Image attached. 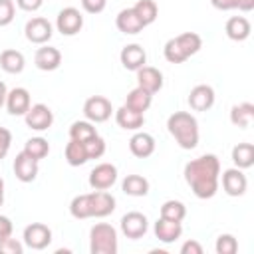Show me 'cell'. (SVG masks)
<instances>
[{
	"label": "cell",
	"mask_w": 254,
	"mask_h": 254,
	"mask_svg": "<svg viewBox=\"0 0 254 254\" xmlns=\"http://www.w3.org/2000/svg\"><path fill=\"white\" fill-rule=\"evenodd\" d=\"M185 181L196 198H212L218 190L220 161L216 155H200L185 165Z\"/></svg>",
	"instance_id": "1"
},
{
	"label": "cell",
	"mask_w": 254,
	"mask_h": 254,
	"mask_svg": "<svg viewBox=\"0 0 254 254\" xmlns=\"http://www.w3.org/2000/svg\"><path fill=\"white\" fill-rule=\"evenodd\" d=\"M167 129L181 149H194L198 145V121L189 111H175L167 119Z\"/></svg>",
	"instance_id": "2"
},
{
	"label": "cell",
	"mask_w": 254,
	"mask_h": 254,
	"mask_svg": "<svg viewBox=\"0 0 254 254\" xmlns=\"http://www.w3.org/2000/svg\"><path fill=\"white\" fill-rule=\"evenodd\" d=\"M202 48V38L196 32H183L171 40H167L163 54L169 64H183L190 56H194Z\"/></svg>",
	"instance_id": "3"
},
{
	"label": "cell",
	"mask_w": 254,
	"mask_h": 254,
	"mask_svg": "<svg viewBox=\"0 0 254 254\" xmlns=\"http://www.w3.org/2000/svg\"><path fill=\"white\" fill-rule=\"evenodd\" d=\"M117 230L107 222H97L89 230V252L91 254H117Z\"/></svg>",
	"instance_id": "4"
},
{
	"label": "cell",
	"mask_w": 254,
	"mask_h": 254,
	"mask_svg": "<svg viewBox=\"0 0 254 254\" xmlns=\"http://www.w3.org/2000/svg\"><path fill=\"white\" fill-rule=\"evenodd\" d=\"M111 113H113L111 101L103 95H91L83 103V115L91 123H103L111 117Z\"/></svg>",
	"instance_id": "5"
},
{
	"label": "cell",
	"mask_w": 254,
	"mask_h": 254,
	"mask_svg": "<svg viewBox=\"0 0 254 254\" xmlns=\"http://www.w3.org/2000/svg\"><path fill=\"white\" fill-rule=\"evenodd\" d=\"M56 28L64 36H75L83 28V16H81V12L77 8H73V6L62 8L58 12V18H56Z\"/></svg>",
	"instance_id": "6"
},
{
	"label": "cell",
	"mask_w": 254,
	"mask_h": 254,
	"mask_svg": "<svg viewBox=\"0 0 254 254\" xmlns=\"http://www.w3.org/2000/svg\"><path fill=\"white\" fill-rule=\"evenodd\" d=\"M24 34H26V40L32 42V44H38V46H44L50 42L52 34H54V28L52 24L42 18V16H36V18H30L24 26Z\"/></svg>",
	"instance_id": "7"
},
{
	"label": "cell",
	"mask_w": 254,
	"mask_h": 254,
	"mask_svg": "<svg viewBox=\"0 0 254 254\" xmlns=\"http://www.w3.org/2000/svg\"><path fill=\"white\" fill-rule=\"evenodd\" d=\"M52 242V230L44 222H32L24 228V244L32 250H44Z\"/></svg>",
	"instance_id": "8"
},
{
	"label": "cell",
	"mask_w": 254,
	"mask_h": 254,
	"mask_svg": "<svg viewBox=\"0 0 254 254\" xmlns=\"http://www.w3.org/2000/svg\"><path fill=\"white\" fill-rule=\"evenodd\" d=\"M117 181V167L111 163H99L89 173V187L93 190H107Z\"/></svg>",
	"instance_id": "9"
},
{
	"label": "cell",
	"mask_w": 254,
	"mask_h": 254,
	"mask_svg": "<svg viewBox=\"0 0 254 254\" xmlns=\"http://www.w3.org/2000/svg\"><path fill=\"white\" fill-rule=\"evenodd\" d=\"M24 119H26V125L30 129H34V131H46L54 123V113H52V109L48 105L36 103V105H30V109L24 115Z\"/></svg>",
	"instance_id": "10"
},
{
	"label": "cell",
	"mask_w": 254,
	"mask_h": 254,
	"mask_svg": "<svg viewBox=\"0 0 254 254\" xmlns=\"http://www.w3.org/2000/svg\"><path fill=\"white\" fill-rule=\"evenodd\" d=\"M147 228H149V220L143 212L131 210V212L123 214V218H121V232L131 240L141 238L147 232Z\"/></svg>",
	"instance_id": "11"
},
{
	"label": "cell",
	"mask_w": 254,
	"mask_h": 254,
	"mask_svg": "<svg viewBox=\"0 0 254 254\" xmlns=\"http://www.w3.org/2000/svg\"><path fill=\"white\" fill-rule=\"evenodd\" d=\"M222 189L228 196H242L248 189V179L242 173V169L232 167L222 173Z\"/></svg>",
	"instance_id": "12"
},
{
	"label": "cell",
	"mask_w": 254,
	"mask_h": 254,
	"mask_svg": "<svg viewBox=\"0 0 254 254\" xmlns=\"http://www.w3.org/2000/svg\"><path fill=\"white\" fill-rule=\"evenodd\" d=\"M189 105L192 111H208L214 105V89L206 83L194 85L189 93Z\"/></svg>",
	"instance_id": "13"
},
{
	"label": "cell",
	"mask_w": 254,
	"mask_h": 254,
	"mask_svg": "<svg viewBox=\"0 0 254 254\" xmlns=\"http://www.w3.org/2000/svg\"><path fill=\"white\" fill-rule=\"evenodd\" d=\"M34 64H36V67L42 69V71H54V69H58L60 64H62V52H60L58 48H54V46H46V44H44L42 48L36 50Z\"/></svg>",
	"instance_id": "14"
},
{
	"label": "cell",
	"mask_w": 254,
	"mask_h": 254,
	"mask_svg": "<svg viewBox=\"0 0 254 254\" xmlns=\"http://www.w3.org/2000/svg\"><path fill=\"white\" fill-rule=\"evenodd\" d=\"M30 105H32V99H30V91L26 87H14L8 91L6 109L10 115H26Z\"/></svg>",
	"instance_id": "15"
},
{
	"label": "cell",
	"mask_w": 254,
	"mask_h": 254,
	"mask_svg": "<svg viewBox=\"0 0 254 254\" xmlns=\"http://www.w3.org/2000/svg\"><path fill=\"white\" fill-rule=\"evenodd\" d=\"M14 175L22 183H32L38 177V161L32 159L28 153L20 151L14 159Z\"/></svg>",
	"instance_id": "16"
},
{
	"label": "cell",
	"mask_w": 254,
	"mask_h": 254,
	"mask_svg": "<svg viewBox=\"0 0 254 254\" xmlns=\"http://www.w3.org/2000/svg\"><path fill=\"white\" fill-rule=\"evenodd\" d=\"M119 60H121V64H123L125 69L137 71L139 67H143L147 64V54H145L143 46H139V44H127L121 50Z\"/></svg>",
	"instance_id": "17"
},
{
	"label": "cell",
	"mask_w": 254,
	"mask_h": 254,
	"mask_svg": "<svg viewBox=\"0 0 254 254\" xmlns=\"http://www.w3.org/2000/svg\"><path fill=\"white\" fill-rule=\"evenodd\" d=\"M137 85L149 93H157L163 87V73L153 65H143L137 69Z\"/></svg>",
	"instance_id": "18"
},
{
	"label": "cell",
	"mask_w": 254,
	"mask_h": 254,
	"mask_svg": "<svg viewBox=\"0 0 254 254\" xmlns=\"http://www.w3.org/2000/svg\"><path fill=\"white\" fill-rule=\"evenodd\" d=\"M115 210V196L107 190H93L91 192V216L103 218Z\"/></svg>",
	"instance_id": "19"
},
{
	"label": "cell",
	"mask_w": 254,
	"mask_h": 254,
	"mask_svg": "<svg viewBox=\"0 0 254 254\" xmlns=\"http://www.w3.org/2000/svg\"><path fill=\"white\" fill-rule=\"evenodd\" d=\"M153 230H155V236H157L161 242H165V244L175 242V240L181 238V234H183L181 222H175V220H169V218H163V216L157 218Z\"/></svg>",
	"instance_id": "20"
},
{
	"label": "cell",
	"mask_w": 254,
	"mask_h": 254,
	"mask_svg": "<svg viewBox=\"0 0 254 254\" xmlns=\"http://www.w3.org/2000/svg\"><path fill=\"white\" fill-rule=\"evenodd\" d=\"M115 121L125 131H139L145 123V115L139 113V111L129 109L127 105H121L119 109H115Z\"/></svg>",
	"instance_id": "21"
},
{
	"label": "cell",
	"mask_w": 254,
	"mask_h": 254,
	"mask_svg": "<svg viewBox=\"0 0 254 254\" xmlns=\"http://www.w3.org/2000/svg\"><path fill=\"white\" fill-rule=\"evenodd\" d=\"M129 151L139 157V159H147L155 153V139L153 135L145 133V131H137L131 139H129Z\"/></svg>",
	"instance_id": "22"
},
{
	"label": "cell",
	"mask_w": 254,
	"mask_h": 254,
	"mask_svg": "<svg viewBox=\"0 0 254 254\" xmlns=\"http://www.w3.org/2000/svg\"><path fill=\"white\" fill-rule=\"evenodd\" d=\"M115 26H117L119 32L129 34V36L139 34V32L145 28V26L141 24V20L137 18V14H135L133 8H123V10L117 14V18H115Z\"/></svg>",
	"instance_id": "23"
},
{
	"label": "cell",
	"mask_w": 254,
	"mask_h": 254,
	"mask_svg": "<svg viewBox=\"0 0 254 254\" xmlns=\"http://www.w3.org/2000/svg\"><path fill=\"white\" fill-rule=\"evenodd\" d=\"M224 32H226V36H228L230 40H234V42H244V40L250 36L252 26H250L248 18H244V16H232V18L226 20Z\"/></svg>",
	"instance_id": "24"
},
{
	"label": "cell",
	"mask_w": 254,
	"mask_h": 254,
	"mask_svg": "<svg viewBox=\"0 0 254 254\" xmlns=\"http://www.w3.org/2000/svg\"><path fill=\"white\" fill-rule=\"evenodd\" d=\"M151 103H153V93H149L147 89H143V87L137 85L135 89H131V91L127 93L123 105H127V107L133 109V111L145 113V111L151 107Z\"/></svg>",
	"instance_id": "25"
},
{
	"label": "cell",
	"mask_w": 254,
	"mask_h": 254,
	"mask_svg": "<svg viewBox=\"0 0 254 254\" xmlns=\"http://www.w3.org/2000/svg\"><path fill=\"white\" fill-rule=\"evenodd\" d=\"M252 119H254V105L250 101H242V103L232 105V109H230L232 125H236L240 129H246V127H250Z\"/></svg>",
	"instance_id": "26"
},
{
	"label": "cell",
	"mask_w": 254,
	"mask_h": 254,
	"mask_svg": "<svg viewBox=\"0 0 254 254\" xmlns=\"http://www.w3.org/2000/svg\"><path fill=\"white\" fill-rule=\"evenodd\" d=\"M24 65H26V60H24L22 52H18V50H4L0 54V67L6 73H20V71H24Z\"/></svg>",
	"instance_id": "27"
},
{
	"label": "cell",
	"mask_w": 254,
	"mask_h": 254,
	"mask_svg": "<svg viewBox=\"0 0 254 254\" xmlns=\"http://www.w3.org/2000/svg\"><path fill=\"white\" fill-rule=\"evenodd\" d=\"M64 155H65L67 165H71V167H81V165H85L89 161L87 151H85V145L81 141H75V139H69V143L65 145Z\"/></svg>",
	"instance_id": "28"
},
{
	"label": "cell",
	"mask_w": 254,
	"mask_h": 254,
	"mask_svg": "<svg viewBox=\"0 0 254 254\" xmlns=\"http://www.w3.org/2000/svg\"><path fill=\"white\" fill-rule=\"evenodd\" d=\"M232 163L238 169H250L254 165V145L252 143H238L232 149Z\"/></svg>",
	"instance_id": "29"
},
{
	"label": "cell",
	"mask_w": 254,
	"mask_h": 254,
	"mask_svg": "<svg viewBox=\"0 0 254 254\" xmlns=\"http://www.w3.org/2000/svg\"><path fill=\"white\" fill-rule=\"evenodd\" d=\"M121 190L129 196H145L149 192V181L141 175H127L121 183Z\"/></svg>",
	"instance_id": "30"
},
{
	"label": "cell",
	"mask_w": 254,
	"mask_h": 254,
	"mask_svg": "<svg viewBox=\"0 0 254 254\" xmlns=\"http://www.w3.org/2000/svg\"><path fill=\"white\" fill-rule=\"evenodd\" d=\"M69 214L77 220L91 218V192L73 196L71 202H69Z\"/></svg>",
	"instance_id": "31"
},
{
	"label": "cell",
	"mask_w": 254,
	"mask_h": 254,
	"mask_svg": "<svg viewBox=\"0 0 254 254\" xmlns=\"http://www.w3.org/2000/svg\"><path fill=\"white\" fill-rule=\"evenodd\" d=\"M137 18L141 20L143 26H149L157 20L159 16V8H157V2L155 0H137V4L133 6Z\"/></svg>",
	"instance_id": "32"
},
{
	"label": "cell",
	"mask_w": 254,
	"mask_h": 254,
	"mask_svg": "<svg viewBox=\"0 0 254 254\" xmlns=\"http://www.w3.org/2000/svg\"><path fill=\"white\" fill-rule=\"evenodd\" d=\"M95 135H97V129L87 119L85 121H73L71 127H69V139H75V141H81V143L89 141Z\"/></svg>",
	"instance_id": "33"
},
{
	"label": "cell",
	"mask_w": 254,
	"mask_h": 254,
	"mask_svg": "<svg viewBox=\"0 0 254 254\" xmlns=\"http://www.w3.org/2000/svg\"><path fill=\"white\" fill-rule=\"evenodd\" d=\"M161 216L163 218H169V220H175V222H183V218L187 216V206L181 202V200H165L161 204Z\"/></svg>",
	"instance_id": "34"
},
{
	"label": "cell",
	"mask_w": 254,
	"mask_h": 254,
	"mask_svg": "<svg viewBox=\"0 0 254 254\" xmlns=\"http://www.w3.org/2000/svg\"><path fill=\"white\" fill-rule=\"evenodd\" d=\"M24 153H28L32 159L40 161V159H44V157L50 153V143H48L44 137H32V139L26 141Z\"/></svg>",
	"instance_id": "35"
},
{
	"label": "cell",
	"mask_w": 254,
	"mask_h": 254,
	"mask_svg": "<svg viewBox=\"0 0 254 254\" xmlns=\"http://www.w3.org/2000/svg\"><path fill=\"white\" fill-rule=\"evenodd\" d=\"M216 254H234L238 250V240L232 234H220L214 244Z\"/></svg>",
	"instance_id": "36"
},
{
	"label": "cell",
	"mask_w": 254,
	"mask_h": 254,
	"mask_svg": "<svg viewBox=\"0 0 254 254\" xmlns=\"http://www.w3.org/2000/svg\"><path fill=\"white\" fill-rule=\"evenodd\" d=\"M83 145H85V151H87V157H89V159H99V157L105 153V141H103V137H99V135L91 137V139L85 141Z\"/></svg>",
	"instance_id": "37"
},
{
	"label": "cell",
	"mask_w": 254,
	"mask_h": 254,
	"mask_svg": "<svg viewBox=\"0 0 254 254\" xmlns=\"http://www.w3.org/2000/svg\"><path fill=\"white\" fill-rule=\"evenodd\" d=\"M14 10L12 0H0V26H8L14 20Z\"/></svg>",
	"instance_id": "38"
},
{
	"label": "cell",
	"mask_w": 254,
	"mask_h": 254,
	"mask_svg": "<svg viewBox=\"0 0 254 254\" xmlns=\"http://www.w3.org/2000/svg\"><path fill=\"white\" fill-rule=\"evenodd\" d=\"M22 252H24L22 242L12 238V236L0 242V254H22Z\"/></svg>",
	"instance_id": "39"
},
{
	"label": "cell",
	"mask_w": 254,
	"mask_h": 254,
	"mask_svg": "<svg viewBox=\"0 0 254 254\" xmlns=\"http://www.w3.org/2000/svg\"><path fill=\"white\" fill-rule=\"evenodd\" d=\"M107 6V0H81V8L87 14H99Z\"/></svg>",
	"instance_id": "40"
},
{
	"label": "cell",
	"mask_w": 254,
	"mask_h": 254,
	"mask_svg": "<svg viewBox=\"0 0 254 254\" xmlns=\"http://www.w3.org/2000/svg\"><path fill=\"white\" fill-rule=\"evenodd\" d=\"M10 145H12V133L6 127H0V161L8 155Z\"/></svg>",
	"instance_id": "41"
},
{
	"label": "cell",
	"mask_w": 254,
	"mask_h": 254,
	"mask_svg": "<svg viewBox=\"0 0 254 254\" xmlns=\"http://www.w3.org/2000/svg\"><path fill=\"white\" fill-rule=\"evenodd\" d=\"M16 4H18V8L24 10V12H36V10L42 8L44 0H16Z\"/></svg>",
	"instance_id": "42"
},
{
	"label": "cell",
	"mask_w": 254,
	"mask_h": 254,
	"mask_svg": "<svg viewBox=\"0 0 254 254\" xmlns=\"http://www.w3.org/2000/svg\"><path fill=\"white\" fill-rule=\"evenodd\" d=\"M10 236H12V220L8 216L0 214V242L10 238Z\"/></svg>",
	"instance_id": "43"
},
{
	"label": "cell",
	"mask_w": 254,
	"mask_h": 254,
	"mask_svg": "<svg viewBox=\"0 0 254 254\" xmlns=\"http://www.w3.org/2000/svg\"><path fill=\"white\" fill-rule=\"evenodd\" d=\"M181 254H202V246L196 240H187L181 246Z\"/></svg>",
	"instance_id": "44"
},
{
	"label": "cell",
	"mask_w": 254,
	"mask_h": 254,
	"mask_svg": "<svg viewBox=\"0 0 254 254\" xmlns=\"http://www.w3.org/2000/svg\"><path fill=\"white\" fill-rule=\"evenodd\" d=\"M210 4L216 8V10H234L238 8V0H210Z\"/></svg>",
	"instance_id": "45"
},
{
	"label": "cell",
	"mask_w": 254,
	"mask_h": 254,
	"mask_svg": "<svg viewBox=\"0 0 254 254\" xmlns=\"http://www.w3.org/2000/svg\"><path fill=\"white\" fill-rule=\"evenodd\" d=\"M252 8H254V0H238V10L250 12Z\"/></svg>",
	"instance_id": "46"
},
{
	"label": "cell",
	"mask_w": 254,
	"mask_h": 254,
	"mask_svg": "<svg viewBox=\"0 0 254 254\" xmlns=\"http://www.w3.org/2000/svg\"><path fill=\"white\" fill-rule=\"evenodd\" d=\"M6 95H8V87L4 81H0V107L6 105Z\"/></svg>",
	"instance_id": "47"
},
{
	"label": "cell",
	"mask_w": 254,
	"mask_h": 254,
	"mask_svg": "<svg viewBox=\"0 0 254 254\" xmlns=\"http://www.w3.org/2000/svg\"><path fill=\"white\" fill-rule=\"evenodd\" d=\"M4 204V179L0 177V206Z\"/></svg>",
	"instance_id": "48"
}]
</instances>
